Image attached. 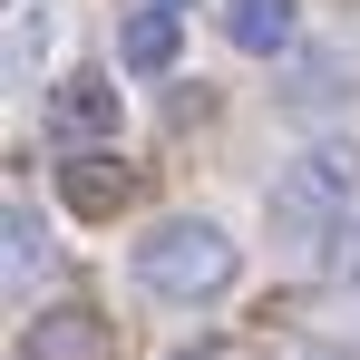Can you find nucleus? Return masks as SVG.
Listing matches in <instances>:
<instances>
[{
    "mask_svg": "<svg viewBox=\"0 0 360 360\" xmlns=\"http://www.w3.org/2000/svg\"><path fill=\"white\" fill-rule=\"evenodd\" d=\"M234 273H243L234 234L205 224V214H176V224L136 234V283L166 292V302H214V292H234Z\"/></svg>",
    "mask_w": 360,
    "mask_h": 360,
    "instance_id": "obj_1",
    "label": "nucleus"
},
{
    "mask_svg": "<svg viewBox=\"0 0 360 360\" xmlns=\"http://www.w3.org/2000/svg\"><path fill=\"white\" fill-rule=\"evenodd\" d=\"M360 195V146H311V156H292L283 176H273V195H263V214H273V234L283 243H311V234H341V214H351Z\"/></svg>",
    "mask_w": 360,
    "mask_h": 360,
    "instance_id": "obj_2",
    "label": "nucleus"
},
{
    "mask_svg": "<svg viewBox=\"0 0 360 360\" xmlns=\"http://www.w3.org/2000/svg\"><path fill=\"white\" fill-rule=\"evenodd\" d=\"M59 195H68V214H88V224H108L127 195H136V176H127L108 146H68L59 156Z\"/></svg>",
    "mask_w": 360,
    "mask_h": 360,
    "instance_id": "obj_3",
    "label": "nucleus"
},
{
    "mask_svg": "<svg viewBox=\"0 0 360 360\" xmlns=\"http://www.w3.org/2000/svg\"><path fill=\"white\" fill-rule=\"evenodd\" d=\"M49 127L68 146H117V78H59L49 88Z\"/></svg>",
    "mask_w": 360,
    "mask_h": 360,
    "instance_id": "obj_4",
    "label": "nucleus"
},
{
    "mask_svg": "<svg viewBox=\"0 0 360 360\" xmlns=\"http://www.w3.org/2000/svg\"><path fill=\"white\" fill-rule=\"evenodd\" d=\"M30 360H117V331H108V311L59 302V311L30 321Z\"/></svg>",
    "mask_w": 360,
    "mask_h": 360,
    "instance_id": "obj_5",
    "label": "nucleus"
},
{
    "mask_svg": "<svg viewBox=\"0 0 360 360\" xmlns=\"http://www.w3.org/2000/svg\"><path fill=\"white\" fill-rule=\"evenodd\" d=\"M176 49H185V20H176V0H146V10H136V20L117 30V59L136 68V78L176 68Z\"/></svg>",
    "mask_w": 360,
    "mask_h": 360,
    "instance_id": "obj_6",
    "label": "nucleus"
},
{
    "mask_svg": "<svg viewBox=\"0 0 360 360\" xmlns=\"http://www.w3.org/2000/svg\"><path fill=\"white\" fill-rule=\"evenodd\" d=\"M224 39L243 59H283L292 49V0H224Z\"/></svg>",
    "mask_w": 360,
    "mask_h": 360,
    "instance_id": "obj_7",
    "label": "nucleus"
},
{
    "mask_svg": "<svg viewBox=\"0 0 360 360\" xmlns=\"http://www.w3.org/2000/svg\"><path fill=\"white\" fill-rule=\"evenodd\" d=\"M39 49H49V10H39V0H20V10H10V68L30 78V68H39Z\"/></svg>",
    "mask_w": 360,
    "mask_h": 360,
    "instance_id": "obj_8",
    "label": "nucleus"
},
{
    "mask_svg": "<svg viewBox=\"0 0 360 360\" xmlns=\"http://www.w3.org/2000/svg\"><path fill=\"white\" fill-rule=\"evenodd\" d=\"M292 360H351V351H292Z\"/></svg>",
    "mask_w": 360,
    "mask_h": 360,
    "instance_id": "obj_9",
    "label": "nucleus"
},
{
    "mask_svg": "<svg viewBox=\"0 0 360 360\" xmlns=\"http://www.w3.org/2000/svg\"><path fill=\"white\" fill-rule=\"evenodd\" d=\"M176 360H214V351H176Z\"/></svg>",
    "mask_w": 360,
    "mask_h": 360,
    "instance_id": "obj_10",
    "label": "nucleus"
}]
</instances>
